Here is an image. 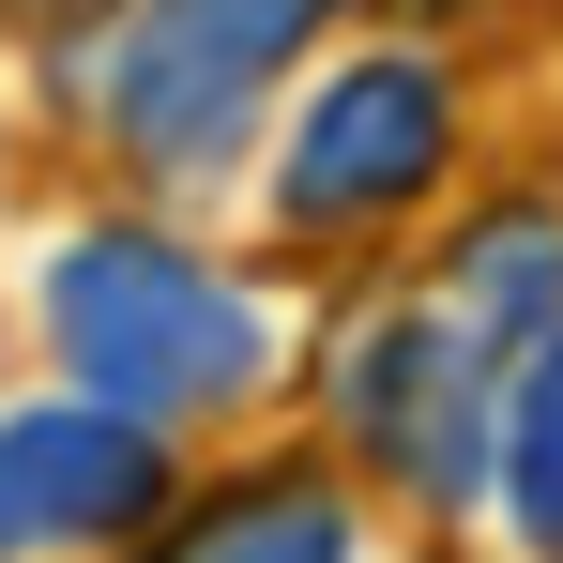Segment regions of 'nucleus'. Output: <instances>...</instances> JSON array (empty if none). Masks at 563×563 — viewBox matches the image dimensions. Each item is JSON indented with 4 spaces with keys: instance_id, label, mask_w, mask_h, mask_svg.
Returning a JSON list of instances; mask_svg holds the SVG:
<instances>
[{
    "instance_id": "1",
    "label": "nucleus",
    "mask_w": 563,
    "mask_h": 563,
    "mask_svg": "<svg viewBox=\"0 0 563 563\" xmlns=\"http://www.w3.org/2000/svg\"><path fill=\"white\" fill-rule=\"evenodd\" d=\"M31 320H46V351L77 396L107 411H137V427H213V411H244L260 380H275V305L244 275H213L184 229H62L46 244V289H31Z\"/></svg>"
},
{
    "instance_id": "2",
    "label": "nucleus",
    "mask_w": 563,
    "mask_h": 563,
    "mask_svg": "<svg viewBox=\"0 0 563 563\" xmlns=\"http://www.w3.org/2000/svg\"><path fill=\"white\" fill-rule=\"evenodd\" d=\"M351 0H107L92 62H77V107H92V137L137 168V184H244V137H260V107L305 77V46L335 31Z\"/></svg>"
},
{
    "instance_id": "3",
    "label": "nucleus",
    "mask_w": 563,
    "mask_h": 563,
    "mask_svg": "<svg viewBox=\"0 0 563 563\" xmlns=\"http://www.w3.org/2000/svg\"><path fill=\"white\" fill-rule=\"evenodd\" d=\"M335 442L427 503V518H472L487 472H503V335H472L457 305H380L335 335Z\"/></svg>"
},
{
    "instance_id": "4",
    "label": "nucleus",
    "mask_w": 563,
    "mask_h": 563,
    "mask_svg": "<svg viewBox=\"0 0 563 563\" xmlns=\"http://www.w3.org/2000/svg\"><path fill=\"white\" fill-rule=\"evenodd\" d=\"M457 168V92H442V62H411V46H366V62H335L305 122L275 137V213L289 229H396L411 198H442Z\"/></svg>"
},
{
    "instance_id": "5",
    "label": "nucleus",
    "mask_w": 563,
    "mask_h": 563,
    "mask_svg": "<svg viewBox=\"0 0 563 563\" xmlns=\"http://www.w3.org/2000/svg\"><path fill=\"white\" fill-rule=\"evenodd\" d=\"M168 518V427L107 396H31L0 411V563H77Z\"/></svg>"
},
{
    "instance_id": "6",
    "label": "nucleus",
    "mask_w": 563,
    "mask_h": 563,
    "mask_svg": "<svg viewBox=\"0 0 563 563\" xmlns=\"http://www.w3.org/2000/svg\"><path fill=\"white\" fill-rule=\"evenodd\" d=\"M153 563H366V518L320 472H244L213 487L184 533H153Z\"/></svg>"
},
{
    "instance_id": "7",
    "label": "nucleus",
    "mask_w": 563,
    "mask_h": 563,
    "mask_svg": "<svg viewBox=\"0 0 563 563\" xmlns=\"http://www.w3.org/2000/svg\"><path fill=\"white\" fill-rule=\"evenodd\" d=\"M442 305H457L472 335H503V351L563 335V213H533V198L472 213V229H457V275H442Z\"/></svg>"
},
{
    "instance_id": "8",
    "label": "nucleus",
    "mask_w": 563,
    "mask_h": 563,
    "mask_svg": "<svg viewBox=\"0 0 563 563\" xmlns=\"http://www.w3.org/2000/svg\"><path fill=\"white\" fill-rule=\"evenodd\" d=\"M503 533L563 563V335H533L503 380Z\"/></svg>"
},
{
    "instance_id": "9",
    "label": "nucleus",
    "mask_w": 563,
    "mask_h": 563,
    "mask_svg": "<svg viewBox=\"0 0 563 563\" xmlns=\"http://www.w3.org/2000/svg\"><path fill=\"white\" fill-rule=\"evenodd\" d=\"M0 15H77V0H0Z\"/></svg>"
}]
</instances>
